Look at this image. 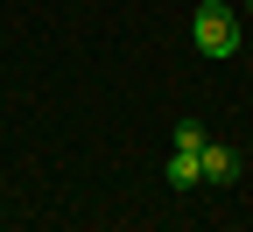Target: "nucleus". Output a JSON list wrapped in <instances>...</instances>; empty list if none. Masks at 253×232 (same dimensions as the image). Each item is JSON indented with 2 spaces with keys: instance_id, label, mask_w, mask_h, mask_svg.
Listing matches in <instances>:
<instances>
[{
  "instance_id": "5",
  "label": "nucleus",
  "mask_w": 253,
  "mask_h": 232,
  "mask_svg": "<svg viewBox=\"0 0 253 232\" xmlns=\"http://www.w3.org/2000/svg\"><path fill=\"white\" fill-rule=\"evenodd\" d=\"M246 7H253V0H246Z\"/></svg>"
},
{
  "instance_id": "3",
  "label": "nucleus",
  "mask_w": 253,
  "mask_h": 232,
  "mask_svg": "<svg viewBox=\"0 0 253 232\" xmlns=\"http://www.w3.org/2000/svg\"><path fill=\"white\" fill-rule=\"evenodd\" d=\"M197 183H204V162L176 148V155H169V190H197Z\"/></svg>"
},
{
  "instance_id": "1",
  "label": "nucleus",
  "mask_w": 253,
  "mask_h": 232,
  "mask_svg": "<svg viewBox=\"0 0 253 232\" xmlns=\"http://www.w3.org/2000/svg\"><path fill=\"white\" fill-rule=\"evenodd\" d=\"M197 49L204 56H239V21H232L225 0H204L197 7Z\"/></svg>"
},
{
  "instance_id": "4",
  "label": "nucleus",
  "mask_w": 253,
  "mask_h": 232,
  "mask_svg": "<svg viewBox=\"0 0 253 232\" xmlns=\"http://www.w3.org/2000/svg\"><path fill=\"white\" fill-rule=\"evenodd\" d=\"M204 141H211V134H204V127H197V120H183V127H176V148H183V155H197Z\"/></svg>"
},
{
  "instance_id": "2",
  "label": "nucleus",
  "mask_w": 253,
  "mask_h": 232,
  "mask_svg": "<svg viewBox=\"0 0 253 232\" xmlns=\"http://www.w3.org/2000/svg\"><path fill=\"white\" fill-rule=\"evenodd\" d=\"M197 162H204V183H232V176H239V155H232V148H218V141H204Z\"/></svg>"
}]
</instances>
